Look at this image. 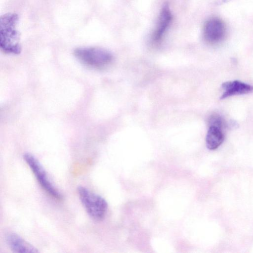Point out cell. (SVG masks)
<instances>
[{"label":"cell","instance_id":"8992f818","mask_svg":"<svg viewBox=\"0 0 253 253\" xmlns=\"http://www.w3.org/2000/svg\"><path fill=\"white\" fill-rule=\"evenodd\" d=\"M172 15L169 5L165 4L160 12L156 28L152 36V41L155 43H159L169 28Z\"/></svg>","mask_w":253,"mask_h":253},{"label":"cell","instance_id":"9c48e42d","mask_svg":"<svg viewBox=\"0 0 253 253\" xmlns=\"http://www.w3.org/2000/svg\"><path fill=\"white\" fill-rule=\"evenodd\" d=\"M224 135L222 130L213 126H210L206 138V145L210 150H215L223 142Z\"/></svg>","mask_w":253,"mask_h":253},{"label":"cell","instance_id":"30bf717a","mask_svg":"<svg viewBox=\"0 0 253 253\" xmlns=\"http://www.w3.org/2000/svg\"><path fill=\"white\" fill-rule=\"evenodd\" d=\"M209 126H216L221 129L226 127V124L225 120L220 116L218 115H211L209 120Z\"/></svg>","mask_w":253,"mask_h":253},{"label":"cell","instance_id":"52a82bcc","mask_svg":"<svg viewBox=\"0 0 253 253\" xmlns=\"http://www.w3.org/2000/svg\"><path fill=\"white\" fill-rule=\"evenodd\" d=\"M5 241L12 251L18 253H36L39 251L18 234L9 232L5 235Z\"/></svg>","mask_w":253,"mask_h":253},{"label":"cell","instance_id":"277c9868","mask_svg":"<svg viewBox=\"0 0 253 253\" xmlns=\"http://www.w3.org/2000/svg\"><path fill=\"white\" fill-rule=\"evenodd\" d=\"M23 159L42 188L53 198L61 199V193L51 182L46 171L39 161L34 155L28 153L23 155Z\"/></svg>","mask_w":253,"mask_h":253},{"label":"cell","instance_id":"7a4b0ae2","mask_svg":"<svg viewBox=\"0 0 253 253\" xmlns=\"http://www.w3.org/2000/svg\"><path fill=\"white\" fill-rule=\"evenodd\" d=\"M77 191L81 203L90 217L96 221L103 220L108 209L106 200L84 186H79Z\"/></svg>","mask_w":253,"mask_h":253},{"label":"cell","instance_id":"5b68a950","mask_svg":"<svg viewBox=\"0 0 253 253\" xmlns=\"http://www.w3.org/2000/svg\"><path fill=\"white\" fill-rule=\"evenodd\" d=\"M225 33L224 24L218 19H210L205 25L204 38L210 43H216L221 41L224 37Z\"/></svg>","mask_w":253,"mask_h":253},{"label":"cell","instance_id":"3957f363","mask_svg":"<svg viewBox=\"0 0 253 253\" xmlns=\"http://www.w3.org/2000/svg\"><path fill=\"white\" fill-rule=\"evenodd\" d=\"M74 55L82 63L91 68L100 69L109 65L113 55L108 50L99 47H82L74 50Z\"/></svg>","mask_w":253,"mask_h":253},{"label":"cell","instance_id":"ba28073f","mask_svg":"<svg viewBox=\"0 0 253 253\" xmlns=\"http://www.w3.org/2000/svg\"><path fill=\"white\" fill-rule=\"evenodd\" d=\"M224 92L220 96L221 99L236 95H242L253 91V86L239 81H228L221 85Z\"/></svg>","mask_w":253,"mask_h":253},{"label":"cell","instance_id":"6da1fadb","mask_svg":"<svg viewBox=\"0 0 253 253\" xmlns=\"http://www.w3.org/2000/svg\"><path fill=\"white\" fill-rule=\"evenodd\" d=\"M18 21L16 14L7 13L0 19V46L7 53L19 54L21 51L20 34L16 29Z\"/></svg>","mask_w":253,"mask_h":253}]
</instances>
